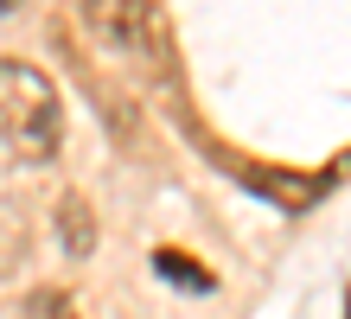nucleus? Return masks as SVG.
I'll return each instance as SVG.
<instances>
[{
  "instance_id": "nucleus-1",
  "label": "nucleus",
  "mask_w": 351,
  "mask_h": 319,
  "mask_svg": "<svg viewBox=\"0 0 351 319\" xmlns=\"http://www.w3.org/2000/svg\"><path fill=\"white\" fill-rule=\"evenodd\" d=\"M0 141L19 160H51L64 141V102L58 83L26 58H0Z\"/></svg>"
},
{
  "instance_id": "nucleus-2",
  "label": "nucleus",
  "mask_w": 351,
  "mask_h": 319,
  "mask_svg": "<svg viewBox=\"0 0 351 319\" xmlns=\"http://www.w3.org/2000/svg\"><path fill=\"white\" fill-rule=\"evenodd\" d=\"M58 237H64V249L77 255V262L96 249V217H90V204L77 198V191H64V198H58Z\"/></svg>"
},
{
  "instance_id": "nucleus-3",
  "label": "nucleus",
  "mask_w": 351,
  "mask_h": 319,
  "mask_svg": "<svg viewBox=\"0 0 351 319\" xmlns=\"http://www.w3.org/2000/svg\"><path fill=\"white\" fill-rule=\"evenodd\" d=\"M154 268L167 274L173 287H185V294H211V287H217V281H211V268L192 262V255H179V249H160V255H154Z\"/></svg>"
},
{
  "instance_id": "nucleus-4",
  "label": "nucleus",
  "mask_w": 351,
  "mask_h": 319,
  "mask_svg": "<svg viewBox=\"0 0 351 319\" xmlns=\"http://www.w3.org/2000/svg\"><path fill=\"white\" fill-rule=\"evenodd\" d=\"M13 319H77V307H71V294H64V287H32L26 300H19Z\"/></svg>"
},
{
  "instance_id": "nucleus-5",
  "label": "nucleus",
  "mask_w": 351,
  "mask_h": 319,
  "mask_svg": "<svg viewBox=\"0 0 351 319\" xmlns=\"http://www.w3.org/2000/svg\"><path fill=\"white\" fill-rule=\"evenodd\" d=\"M19 249H26V230H19V224H13V211L0 204V281L19 268Z\"/></svg>"
},
{
  "instance_id": "nucleus-6",
  "label": "nucleus",
  "mask_w": 351,
  "mask_h": 319,
  "mask_svg": "<svg viewBox=\"0 0 351 319\" xmlns=\"http://www.w3.org/2000/svg\"><path fill=\"white\" fill-rule=\"evenodd\" d=\"M13 7H26V0H0V13H13Z\"/></svg>"
}]
</instances>
